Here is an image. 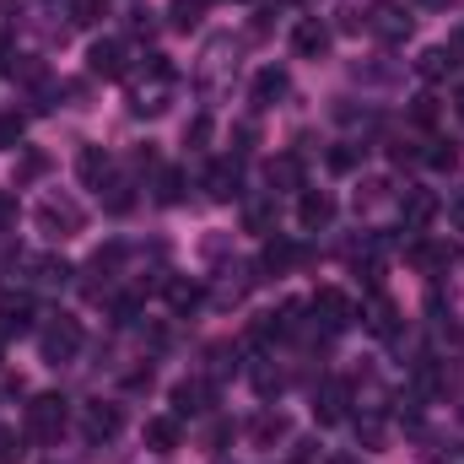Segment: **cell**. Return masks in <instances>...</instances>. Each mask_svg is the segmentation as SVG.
I'll use <instances>...</instances> for the list:
<instances>
[{"label":"cell","mask_w":464,"mask_h":464,"mask_svg":"<svg viewBox=\"0 0 464 464\" xmlns=\"http://www.w3.org/2000/svg\"><path fill=\"white\" fill-rule=\"evenodd\" d=\"M297 222L303 232H324L335 222V195H324V189H303V200H297Z\"/></svg>","instance_id":"ba28073f"},{"label":"cell","mask_w":464,"mask_h":464,"mask_svg":"<svg viewBox=\"0 0 464 464\" xmlns=\"http://www.w3.org/2000/svg\"><path fill=\"white\" fill-rule=\"evenodd\" d=\"M146 449L151 454H173L179 449V416H151L146 421Z\"/></svg>","instance_id":"e0dca14e"},{"label":"cell","mask_w":464,"mask_h":464,"mask_svg":"<svg viewBox=\"0 0 464 464\" xmlns=\"http://www.w3.org/2000/svg\"><path fill=\"white\" fill-rule=\"evenodd\" d=\"M324 464H362V459H351V454H330Z\"/></svg>","instance_id":"7bdbcfd3"},{"label":"cell","mask_w":464,"mask_h":464,"mask_svg":"<svg viewBox=\"0 0 464 464\" xmlns=\"http://www.w3.org/2000/svg\"><path fill=\"white\" fill-rule=\"evenodd\" d=\"M438 119V98H416V124H432Z\"/></svg>","instance_id":"60d3db41"},{"label":"cell","mask_w":464,"mask_h":464,"mask_svg":"<svg viewBox=\"0 0 464 464\" xmlns=\"http://www.w3.org/2000/svg\"><path fill=\"white\" fill-rule=\"evenodd\" d=\"M11 22H22V5L16 0H0V33H11Z\"/></svg>","instance_id":"ab89813d"},{"label":"cell","mask_w":464,"mask_h":464,"mask_svg":"<svg viewBox=\"0 0 464 464\" xmlns=\"http://www.w3.org/2000/svg\"><path fill=\"white\" fill-rule=\"evenodd\" d=\"M454 65H459V60H454L449 49H421V60H416V76H421V82H443Z\"/></svg>","instance_id":"ffe728a7"},{"label":"cell","mask_w":464,"mask_h":464,"mask_svg":"<svg viewBox=\"0 0 464 464\" xmlns=\"http://www.w3.org/2000/svg\"><path fill=\"white\" fill-rule=\"evenodd\" d=\"M33 324V303L27 297H0V335H27Z\"/></svg>","instance_id":"ac0fdd59"},{"label":"cell","mask_w":464,"mask_h":464,"mask_svg":"<svg viewBox=\"0 0 464 464\" xmlns=\"http://www.w3.org/2000/svg\"><path fill=\"white\" fill-rule=\"evenodd\" d=\"M356 157H362L356 146H335V151H330V168H335V173H351V168H356Z\"/></svg>","instance_id":"d6a6232c"},{"label":"cell","mask_w":464,"mask_h":464,"mask_svg":"<svg viewBox=\"0 0 464 464\" xmlns=\"http://www.w3.org/2000/svg\"><path fill=\"white\" fill-rule=\"evenodd\" d=\"M162 292H168V308H173V314H189V308H200V297H206L195 281H179V276H173Z\"/></svg>","instance_id":"44dd1931"},{"label":"cell","mask_w":464,"mask_h":464,"mask_svg":"<svg viewBox=\"0 0 464 464\" xmlns=\"http://www.w3.org/2000/svg\"><path fill=\"white\" fill-rule=\"evenodd\" d=\"M362 324H367V335L394 341V335H400V308H394L389 297H372V303H367V314H362Z\"/></svg>","instance_id":"4fadbf2b"},{"label":"cell","mask_w":464,"mask_h":464,"mask_svg":"<svg viewBox=\"0 0 464 464\" xmlns=\"http://www.w3.org/2000/svg\"><path fill=\"white\" fill-rule=\"evenodd\" d=\"M38 227L49 232V237H76V232L87 227V211L71 195H44L38 200Z\"/></svg>","instance_id":"7a4b0ae2"},{"label":"cell","mask_w":464,"mask_h":464,"mask_svg":"<svg viewBox=\"0 0 464 464\" xmlns=\"http://www.w3.org/2000/svg\"><path fill=\"white\" fill-rule=\"evenodd\" d=\"M103 16V0H76V22L87 27V22H98Z\"/></svg>","instance_id":"d590c367"},{"label":"cell","mask_w":464,"mask_h":464,"mask_svg":"<svg viewBox=\"0 0 464 464\" xmlns=\"http://www.w3.org/2000/svg\"><path fill=\"white\" fill-rule=\"evenodd\" d=\"M211 400H217V383H211V378H184V383H173V411H179V416H206Z\"/></svg>","instance_id":"52a82bcc"},{"label":"cell","mask_w":464,"mask_h":464,"mask_svg":"<svg viewBox=\"0 0 464 464\" xmlns=\"http://www.w3.org/2000/svg\"><path fill=\"white\" fill-rule=\"evenodd\" d=\"M82 341H87V335H82V324L60 314V319L44 330V341H38V346H44V362H54V367H60V362H71V356L82 351Z\"/></svg>","instance_id":"277c9868"},{"label":"cell","mask_w":464,"mask_h":464,"mask_svg":"<svg viewBox=\"0 0 464 464\" xmlns=\"http://www.w3.org/2000/svg\"><path fill=\"white\" fill-rule=\"evenodd\" d=\"M65 421H71V400H65V394H38V400L27 405V432H33L38 443H54V438L65 432Z\"/></svg>","instance_id":"6da1fadb"},{"label":"cell","mask_w":464,"mask_h":464,"mask_svg":"<svg viewBox=\"0 0 464 464\" xmlns=\"http://www.w3.org/2000/svg\"><path fill=\"white\" fill-rule=\"evenodd\" d=\"M103 189H109V195H103V206H109L114 217H124V211H130V184H103Z\"/></svg>","instance_id":"4dcf8cb0"},{"label":"cell","mask_w":464,"mask_h":464,"mask_svg":"<svg viewBox=\"0 0 464 464\" xmlns=\"http://www.w3.org/2000/svg\"><path fill=\"white\" fill-rule=\"evenodd\" d=\"M87 71L103 76V82H119V76H124V44H119V38L92 44V49H87Z\"/></svg>","instance_id":"30bf717a"},{"label":"cell","mask_w":464,"mask_h":464,"mask_svg":"<svg viewBox=\"0 0 464 464\" xmlns=\"http://www.w3.org/2000/svg\"><path fill=\"white\" fill-rule=\"evenodd\" d=\"M427 162H432V168H459V146H454V140H432Z\"/></svg>","instance_id":"f1b7e54d"},{"label":"cell","mask_w":464,"mask_h":464,"mask_svg":"<svg viewBox=\"0 0 464 464\" xmlns=\"http://www.w3.org/2000/svg\"><path fill=\"white\" fill-rule=\"evenodd\" d=\"M454 109H459V119H464V92H459V98H454Z\"/></svg>","instance_id":"bcb514c9"},{"label":"cell","mask_w":464,"mask_h":464,"mask_svg":"<svg viewBox=\"0 0 464 464\" xmlns=\"http://www.w3.org/2000/svg\"><path fill=\"white\" fill-rule=\"evenodd\" d=\"M356 432H362V443H383V421H378V416H362Z\"/></svg>","instance_id":"e575fe53"},{"label":"cell","mask_w":464,"mask_h":464,"mask_svg":"<svg viewBox=\"0 0 464 464\" xmlns=\"http://www.w3.org/2000/svg\"><path fill=\"white\" fill-rule=\"evenodd\" d=\"M33 270H38V286H65L71 281V265L65 259H38Z\"/></svg>","instance_id":"484cf974"},{"label":"cell","mask_w":464,"mask_h":464,"mask_svg":"<svg viewBox=\"0 0 464 464\" xmlns=\"http://www.w3.org/2000/svg\"><path fill=\"white\" fill-rule=\"evenodd\" d=\"M297 259H303V248H297V243H286V237H270V243H265V254H259V270L281 276V270H292Z\"/></svg>","instance_id":"2e32d148"},{"label":"cell","mask_w":464,"mask_h":464,"mask_svg":"<svg viewBox=\"0 0 464 464\" xmlns=\"http://www.w3.org/2000/svg\"><path fill=\"white\" fill-rule=\"evenodd\" d=\"M421 5H432V11H443V5H449V0H421Z\"/></svg>","instance_id":"f6af8a7d"},{"label":"cell","mask_w":464,"mask_h":464,"mask_svg":"<svg viewBox=\"0 0 464 464\" xmlns=\"http://www.w3.org/2000/svg\"><path fill=\"white\" fill-rule=\"evenodd\" d=\"M351 319H356V308H351L346 292H335V286H324L319 297H314V324H324L330 335H341Z\"/></svg>","instance_id":"5b68a950"},{"label":"cell","mask_w":464,"mask_h":464,"mask_svg":"<svg viewBox=\"0 0 464 464\" xmlns=\"http://www.w3.org/2000/svg\"><path fill=\"white\" fill-rule=\"evenodd\" d=\"M22 140V114H0V146H16Z\"/></svg>","instance_id":"1f68e13d"},{"label":"cell","mask_w":464,"mask_h":464,"mask_svg":"<svg viewBox=\"0 0 464 464\" xmlns=\"http://www.w3.org/2000/svg\"><path fill=\"white\" fill-rule=\"evenodd\" d=\"M11 217H16V200H11V195H0V227H5Z\"/></svg>","instance_id":"b9f144b4"},{"label":"cell","mask_w":464,"mask_h":464,"mask_svg":"<svg viewBox=\"0 0 464 464\" xmlns=\"http://www.w3.org/2000/svg\"><path fill=\"white\" fill-rule=\"evenodd\" d=\"M270 184H276V189H297V184H303V162H297V157H276V162H270Z\"/></svg>","instance_id":"603a6c76"},{"label":"cell","mask_w":464,"mask_h":464,"mask_svg":"<svg viewBox=\"0 0 464 464\" xmlns=\"http://www.w3.org/2000/svg\"><path fill=\"white\" fill-rule=\"evenodd\" d=\"M286 92H292V82H286V71H276V65H265V71L254 76V87H248L254 109H270V103H281Z\"/></svg>","instance_id":"8fae6325"},{"label":"cell","mask_w":464,"mask_h":464,"mask_svg":"<svg viewBox=\"0 0 464 464\" xmlns=\"http://www.w3.org/2000/svg\"><path fill=\"white\" fill-rule=\"evenodd\" d=\"M405 259H411V265H416L421 276H443L454 254H449V243H427V237H416V243L405 248Z\"/></svg>","instance_id":"7c38bea8"},{"label":"cell","mask_w":464,"mask_h":464,"mask_svg":"<svg viewBox=\"0 0 464 464\" xmlns=\"http://www.w3.org/2000/svg\"><path fill=\"white\" fill-rule=\"evenodd\" d=\"M454 227L464 232V200H459V206H454Z\"/></svg>","instance_id":"ee69618b"},{"label":"cell","mask_w":464,"mask_h":464,"mask_svg":"<svg viewBox=\"0 0 464 464\" xmlns=\"http://www.w3.org/2000/svg\"><path fill=\"white\" fill-rule=\"evenodd\" d=\"M135 314H140V303H135V297H119V303H114V319H119V324H135Z\"/></svg>","instance_id":"74e56055"},{"label":"cell","mask_w":464,"mask_h":464,"mask_svg":"<svg viewBox=\"0 0 464 464\" xmlns=\"http://www.w3.org/2000/svg\"><path fill=\"white\" fill-rule=\"evenodd\" d=\"M292 49H297L303 60H324V54H330V27H324L319 16H303V22L292 27Z\"/></svg>","instance_id":"9c48e42d"},{"label":"cell","mask_w":464,"mask_h":464,"mask_svg":"<svg viewBox=\"0 0 464 464\" xmlns=\"http://www.w3.org/2000/svg\"><path fill=\"white\" fill-rule=\"evenodd\" d=\"M400 217H405V227H411V232H421L432 217H438V195H432V189H405Z\"/></svg>","instance_id":"5bb4252c"},{"label":"cell","mask_w":464,"mask_h":464,"mask_svg":"<svg viewBox=\"0 0 464 464\" xmlns=\"http://www.w3.org/2000/svg\"><path fill=\"white\" fill-rule=\"evenodd\" d=\"M200 11H206V0H173V27H179V33L200 27Z\"/></svg>","instance_id":"4316f807"},{"label":"cell","mask_w":464,"mask_h":464,"mask_svg":"<svg viewBox=\"0 0 464 464\" xmlns=\"http://www.w3.org/2000/svg\"><path fill=\"white\" fill-rule=\"evenodd\" d=\"M184 135H189V146H206V140H211V119L200 114L195 124H189V130H184Z\"/></svg>","instance_id":"8d00e7d4"},{"label":"cell","mask_w":464,"mask_h":464,"mask_svg":"<svg viewBox=\"0 0 464 464\" xmlns=\"http://www.w3.org/2000/svg\"><path fill=\"white\" fill-rule=\"evenodd\" d=\"M335 16H341V22H335V27H341V33H356V27H367V16H362V11H335Z\"/></svg>","instance_id":"f35d334b"},{"label":"cell","mask_w":464,"mask_h":464,"mask_svg":"<svg viewBox=\"0 0 464 464\" xmlns=\"http://www.w3.org/2000/svg\"><path fill=\"white\" fill-rule=\"evenodd\" d=\"M76 173H82V184L103 189V184H109V173H114V157H109L103 146H82V157H76Z\"/></svg>","instance_id":"9a60e30c"},{"label":"cell","mask_w":464,"mask_h":464,"mask_svg":"<svg viewBox=\"0 0 464 464\" xmlns=\"http://www.w3.org/2000/svg\"><path fill=\"white\" fill-rule=\"evenodd\" d=\"M270 222H276V206L270 200H248L243 206V227L248 232H270Z\"/></svg>","instance_id":"cb8c5ba5"},{"label":"cell","mask_w":464,"mask_h":464,"mask_svg":"<svg viewBox=\"0 0 464 464\" xmlns=\"http://www.w3.org/2000/svg\"><path fill=\"white\" fill-rule=\"evenodd\" d=\"M254 389H259V394L270 400V394L281 389V372H270V367H254Z\"/></svg>","instance_id":"836d02e7"},{"label":"cell","mask_w":464,"mask_h":464,"mask_svg":"<svg viewBox=\"0 0 464 464\" xmlns=\"http://www.w3.org/2000/svg\"><path fill=\"white\" fill-rule=\"evenodd\" d=\"M157 200H162V206H179V200H184V173H179V168H162V179H157Z\"/></svg>","instance_id":"d4e9b609"},{"label":"cell","mask_w":464,"mask_h":464,"mask_svg":"<svg viewBox=\"0 0 464 464\" xmlns=\"http://www.w3.org/2000/svg\"><path fill=\"white\" fill-rule=\"evenodd\" d=\"M206 189H211L217 200H232V195H237V168H232V162H217V168L206 173Z\"/></svg>","instance_id":"7402d4cb"},{"label":"cell","mask_w":464,"mask_h":464,"mask_svg":"<svg viewBox=\"0 0 464 464\" xmlns=\"http://www.w3.org/2000/svg\"><path fill=\"white\" fill-rule=\"evenodd\" d=\"M119 432H124V411L119 405H87L82 411V438L87 443H114Z\"/></svg>","instance_id":"8992f818"},{"label":"cell","mask_w":464,"mask_h":464,"mask_svg":"<svg viewBox=\"0 0 464 464\" xmlns=\"http://www.w3.org/2000/svg\"><path fill=\"white\" fill-rule=\"evenodd\" d=\"M362 16H367V33H372L378 44H405V38H411V27H416V22H411V11H405V5H394V0H372Z\"/></svg>","instance_id":"3957f363"},{"label":"cell","mask_w":464,"mask_h":464,"mask_svg":"<svg viewBox=\"0 0 464 464\" xmlns=\"http://www.w3.org/2000/svg\"><path fill=\"white\" fill-rule=\"evenodd\" d=\"M44 168H49V157H44V151H22V157H16V184H27V179H38Z\"/></svg>","instance_id":"83f0119b"},{"label":"cell","mask_w":464,"mask_h":464,"mask_svg":"<svg viewBox=\"0 0 464 464\" xmlns=\"http://www.w3.org/2000/svg\"><path fill=\"white\" fill-rule=\"evenodd\" d=\"M314 416H319L324 427H335V421L346 416V383H324L319 400H314Z\"/></svg>","instance_id":"d6986e66"},{"label":"cell","mask_w":464,"mask_h":464,"mask_svg":"<svg viewBox=\"0 0 464 464\" xmlns=\"http://www.w3.org/2000/svg\"><path fill=\"white\" fill-rule=\"evenodd\" d=\"M254 438H259V443L286 438V416H259V421H254Z\"/></svg>","instance_id":"f546056e"}]
</instances>
